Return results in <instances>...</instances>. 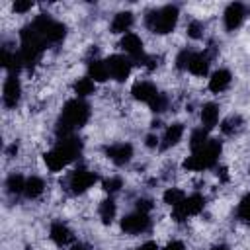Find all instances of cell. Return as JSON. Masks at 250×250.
I'll use <instances>...</instances> for the list:
<instances>
[{
    "mask_svg": "<svg viewBox=\"0 0 250 250\" xmlns=\"http://www.w3.org/2000/svg\"><path fill=\"white\" fill-rule=\"evenodd\" d=\"M88 119H90V105L84 100H80V98L68 100L64 104V107H62L61 119L57 123V137L59 139L72 137L74 129L82 127Z\"/></svg>",
    "mask_w": 250,
    "mask_h": 250,
    "instance_id": "1",
    "label": "cell"
},
{
    "mask_svg": "<svg viewBox=\"0 0 250 250\" xmlns=\"http://www.w3.org/2000/svg\"><path fill=\"white\" fill-rule=\"evenodd\" d=\"M82 150V143L76 137H66V139H59V143L45 152V164L51 172H59L62 168H66L72 160H76L80 156Z\"/></svg>",
    "mask_w": 250,
    "mask_h": 250,
    "instance_id": "2",
    "label": "cell"
},
{
    "mask_svg": "<svg viewBox=\"0 0 250 250\" xmlns=\"http://www.w3.org/2000/svg\"><path fill=\"white\" fill-rule=\"evenodd\" d=\"M219 156H221V143L217 139H209V143L203 148L191 152L184 160V170H188V172H201V170L213 168L219 162Z\"/></svg>",
    "mask_w": 250,
    "mask_h": 250,
    "instance_id": "3",
    "label": "cell"
},
{
    "mask_svg": "<svg viewBox=\"0 0 250 250\" xmlns=\"http://www.w3.org/2000/svg\"><path fill=\"white\" fill-rule=\"evenodd\" d=\"M145 23L152 33H160V35L170 33L178 23V8L176 6H162L158 10H152L146 14Z\"/></svg>",
    "mask_w": 250,
    "mask_h": 250,
    "instance_id": "4",
    "label": "cell"
},
{
    "mask_svg": "<svg viewBox=\"0 0 250 250\" xmlns=\"http://www.w3.org/2000/svg\"><path fill=\"white\" fill-rule=\"evenodd\" d=\"M205 207V197L201 193H191V195H186V199L172 207V219L176 223H182L186 221L188 217H193V215H199Z\"/></svg>",
    "mask_w": 250,
    "mask_h": 250,
    "instance_id": "5",
    "label": "cell"
},
{
    "mask_svg": "<svg viewBox=\"0 0 250 250\" xmlns=\"http://www.w3.org/2000/svg\"><path fill=\"white\" fill-rule=\"evenodd\" d=\"M68 189L72 193H84L86 189H90L96 182H98V174L94 170H88V168H76L74 172H70L68 176Z\"/></svg>",
    "mask_w": 250,
    "mask_h": 250,
    "instance_id": "6",
    "label": "cell"
},
{
    "mask_svg": "<svg viewBox=\"0 0 250 250\" xmlns=\"http://www.w3.org/2000/svg\"><path fill=\"white\" fill-rule=\"evenodd\" d=\"M150 229V217L146 213L135 211L121 219V230L127 234H141Z\"/></svg>",
    "mask_w": 250,
    "mask_h": 250,
    "instance_id": "7",
    "label": "cell"
},
{
    "mask_svg": "<svg viewBox=\"0 0 250 250\" xmlns=\"http://www.w3.org/2000/svg\"><path fill=\"white\" fill-rule=\"evenodd\" d=\"M105 64H107L109 76H111L113 80H117V82L127 80V76L131 74V66H133L131 59L125 57V55H111V57L105 61Z\"/></svg>",
    "mask_w": 250,
    "mask_h": 250,
    "instance_id": "8",
    "label": "cell"
},
{
    "mask_svg": "<svg viewBox=\"0 0 250 250\" xmlns=\"http://www.w3.org/2000/svg\"><path fill=\"white\" fill-rule=\"evenodd\" d=\"M20 98H21L20 78H18V74H10L4 82V88H2V102L8 109H14L20 104Z\"/></svg>",
    "mask_w": 250,
    "mask_h": 250,
    "instance_id": "9",
    "label": "cell"
},
{
    "mask_svg": "<svg viewBox=\"0 0 250 250\" xmlns=\"http://www.w3.org/2000/svg\"><path fill=\"white\" fill-rule=\"evenodd\" d=\"M244 16H246V8L244 4L240 2H232L227 6L225 14H223V20H225V27L229 31H234L236 27H240V23L244 21Z\"/></svg>",
    "mask_w": 250,
    "mask_h": 250,
    "instance_id": "10",
    "label": "cell"
},
{
    "mask_svg": "<svg viewBox=\"0 0 250 250\" xmlns=\"http://www.w3.org/2000/svg\"><path fill=\"white\" fill-rule=\"evenodd\" d=\"M105 156H107L113 164L123 166V164H127V162L131 160V156H133V146H131L129 143H115V145H109V146H105Z\"/></svg>",
    "mask_w": 250,
    "mask_h": 250,
    "instance_id": "11",
    "label": "cell"
},
{
    "mask_svg": "<svg viewBox=\"0 0 250 250\" xmlns=\"http://www.w3.org/2000/svg\"><path fill=\"white\" fill-rule=\"evenodd\" d=\"M131 94H133V98L135 100H139V102H145V104H152V100L160 94L158 90H156V86L152 84V82H148V80H139V82H135L133 84V88H131Z\"/></svg>",
    "mask_w": 250,
    "mask_h": 250,
    "instance_id": "12",
    "label": "cell"
},
{
    "mask_svg": "<svg viewBox=\"0 0 250 250\" xmlns=\"http://www.w3.org/2000/svg\"><path fill=\"white\" fill-rule=\"evenodd\" d=\"M209 64H211V57H209L207 53H203V51H193L188 70H189L193 76H207Z\"/></svg>",
    "mask_w": 250,
    "mask_h": 250,
    "instance_id": "13",
    "label": "cell"
},
{
    "mask_svg": "<svg viewBox=\"0 0 250 250\" xmlns=\"http://www.w3.org/2000/svg\"><path fill=\"white\" fill-rule=\"evenodd\" d=\"M49 236H51V240H53L57 246H66L68 242H72V230H70L62 221H55V223L51 225Z\"/></svg>",
    "mask_w": 250,
    "mask_h": 250,
    "instance_id": "14",
    "label": "cell"
},
{
    "mask_svg": "<svg viewBox=\"0 0 250 250\" xmlns=\"http://www.w3.org/2000/svg\"><path fill=\"white\" fill-rule=\"evenodd\" d=\"M230 80H232L230 72H229L227 68H219V70H215V72L211 74V78H209V90L215 92V94L225 92V90L230 86Z\"/></svg>",
    "mask_w": 250,
    "mask_h": 250,
    "instance_id": "15",
    "label": "cell"
},
{
    "mask_svg": "<svg viewBox=\"0 0 250 250\" xmlns=\"http://www.w3.org/2000/svg\"><path fill=\"white\" fill-rule=\"evenodd\" d=\"M88 78H92L94 82H105L109 78V70H107V64L105 61L102 59H90L88 61Z\"/></svg>",
    "mask_w": 250,
    "mask_h": 250,
    "instance_id": "16",
    "label": "cell"
},
{
    "mask_svg": "<svg viewBox=\"0 0 250 250\" xmlns=\"http://www.w3.org/2000/svg\"><path fill=\"white\" fill-rule=\"evenodd\" d=\"M184 137V125L182 123H170L164 131V137H162V148H170L174 145H178Z\"/></svg>",
    "mask_w": 250,
    "mask_h": 250,
    "instance_id": "17",
    "label": "cell"
},
{
    "mask_svg": "<svg viewBox=\"0 0 250 250\" xmlns=\"http://www.w3.org/2000/svg\"><path fill=\"white\" fill-rule=\"evenodd\" d=\"M219 123V105L217 104H205L201 107V125L205 131L213 129Z\"/></svg>",
    "mask_w": 250,
    "mask_h": 250,
    "instance_id": "18",
    "label": "cell"
},
{
    "mask_svg": "<svg viewBox=\"0 0 250 250\" xmlns=\"http://www.w3.org/2000/svg\"><path fill=\"white\" fill-rule=\"evenodd\" d=\"M133 25V14L131 12H119L111 20V31L113 33H129V27Z\"/></svg>",
    "mask_w": 250,
    "mask_h": 250,
    "instance_id": "19",
    "label": "cell"
},
{
    "mask_svg": "<svg viewBox=\"0 0 250 250\" xmlns=\"http://www.w3.org/2000/svg\"><path fill=\"white\" fill-rule=\"evenodd\" d=\"M43 191H45V182L39 176H29L27 182H25V189H23L25 197L27 199H37Z\"/></svg>",
    "mask_w": 250,
    "mask_h": 250,
    "instance_id": "20",
    "label": "cell"
},
{
    "mask_svg": "<svg viewBox=\"0 0 250 250\" xmlns=\"http://www.w3.org/2000/svg\"><path fill=\"white\" fill-rule=\"evenodd\" d=\"M94 90H96V82L92 78H88V76H82V78H78L74 82V94L80 100L86 98V96H90V94H94Z\"/></svg>",
    "mask_w": 250,
    "mask_h": 250,
    "instance_id": "21",
    "label": "cell"
},
{
    "mask_svg": "<svg viewBox=\"0 0 250 250\" xmlns=\"http://www.w3.org/2000/svg\"><path fill=\"white\" fill-rule=\"evenodd\" d=\"M115 201L109 197V199H104L102 203H100V207H98V213H100V219H102V223L104 225H109L113 219H115Z\"/></svg>",
    "mask_w": 250,
    "mask_h": 250,
    "instance_id": "22",
    "label": "cell"
},
{
    "mask_svg": "<svg viewBox=\"0 0 250 250\" xmlns=\"http://www.w3.org/2000/svg\"><path fill=\"white\" fill-rule=\"evenodd\" d=\"M25 182H27V178H23L21 174H10L8 176V180H6V189L10 191V193H23V189H25Z\"/></svg>",
    "mask_w": 250,
    "mask_h": 250,
    "instance_id": "23",
    "label": "cell"
},
{
    "mask_svg": "<svg viewBox=\"0 0 250 250\" xmlns=\"http://www.w3.org/2000/svg\"><path fill=\"white\" fill-rule=\"evenodd\" d=\"M207 143H209V135H207V131H205L203 127H201V129H195V131L191 133V137H189V148H191V152L203 148Z\"/></svg>",
    "mask_w": 250,
    "mask_h": 250,
    "instance_id": "24",
    "label": "cell"
},
{
    "mask_svg": "<svg viewBox=\"0 0 250 250\" xmlns=\"http://www.w3.org/2000/svg\"><path fill=\"white\" fill-rule=\"evenodd\" d=\"M184 199H186V193H184L180 188H168V189L164 191V203H168V205H172V207L180 205Z\"/></svg>",
    "mask_w": 250,
    "mask_h": 250,
    "instance_id": "25",
    "label": "cell"
},
{
    "mask_svg": "<svg viewBox=\"0 0 250 250\" xmlns=\"http://www.w3.org/2000/svg\"><path fill=\"white\" fill-rule=\"evenodd\" d=\"M236 217H238L242 223H246V225L250 227V193H246V195L240 199V203H238V207H236Z\"/></svg>",
    "mask_w": 250,
    "mask_h": 250,
    "instance_id": "26",
    "label": "cell"
},
{
    "mask_svg": "<svg viewBox=\"0 0 250 250\" xmlns=\"http://www.w3.org/2000/svg\"><path fill=\"white\" fill-rule=\"evenodd\" d=\"M240 125H242V119H240L238 115H230V117H227V119L223 121L221 131H223L225 135H234V133L240 129Z\"/></svg>",
    "mask_w": 250,
    "mask_h": 250,
    "instance_id": "27",
    "label": "cell"
},
{
    "mask_svg": "<svg viewBox=\"0 0 250 250\" xmlns=\"http://www.w3.org/2000/svg\"><path fill=\"white\" fill-rule=\"evenodd\" d=\"M191 55H193V51H188V49L180 51L178 57H176V66H178L180 70H188L189 61H191Z\"/></svg>",
    "mask_w": 250,
    "mask_h": 250,
    "instance_id": "28",
    "label": "cell"
},
{
    "mask_svg": "<svg viewBox=\"0 0 250 250\" xmlns=\"http://www.w3.org/2000/svg\"><path fill=\"white\" fill-rule=\"evenodd\" d=\"M121 186H123V180H121L119 176H111V178H107V180L104 182V189H105L109 195L115 193V191H119Z\"/></svg>",
    "mask_w": 250,
    "mask_h": 250,
    "instance_id": "29",
    "label": "cell"
},
{
    "mask_svg": "<svg viewBox=\"0 0 250 250\" xmlns=\"http://www.w3.org/2000/svg\"><path fill=\"white\" fill-rule=\"evenodd\" d=\"M188 35H189L191 39H199V37L203 35V23L197 21V20H191V21L188 23Z\"/></svg>",
    "mask_w": 250,
    "mask_h": 250,
    "instance_id": "30",
    "label": "cell"
},
{
    "mask_svg": "<svg viewBox=\"0 0 250 250\" xmlns=\"http://www.w3.org/2000/svg\"><path fill=\"white\" fill-rule=\"evenodd\" d=\"M166 107H168V96L166 94H158L152 100V104H150V109L152 111H164Z\"/></svg>",
    "mask_w": 250,
    "mask_h": 250,
    "instance_id": "31",
    "label": "cell"
},
{
    "mask_svg": "<svg viewBox=\"0 0 250 250\" xmlns=\"http://www.w3.org/2000/svg\"><path fill=\"white\" fill-rule=\"evenodd\" d=\"M31 6H33L31 2H16L12 8H14L16 14H27V12L31 10Z\"/></svg>",
    "mask_w": 250,
    "mask_h": 250,
    "instance_id": "32",
    "label": "cell"
},
{
    "mask_svg": "<svg viewBox=\"0 0 250 250\" xmlns=\"http://www.w3.org/2000/svg\"><path fill=\"white\" fill-rule=\"evenodd\" d=\"M164 250H184V244L180 240H172V242H168L164 246Z\"/></svg>",
    "mask_w": 250,
    "mask_h": 250,
    "instance_id": "33",
    "label": "cell"
},
{
    "mask_svg": "<svg viewBox=\"0 0 250 250\" xmlns=\"http://www.w3.org/2000/svg\"><path fill=\"white\" fill-rule=\"evenodd\" d=\"M137 250H160V248H158V244H156V242L148 240V242H143V244H141Z\"/></svg>",
    "mask_w": 250,
    "mask_h": 250,
    "instance_id": "34",
    "label": "cell"
},
{
    "mask_svg": "<svg viewBox=\"0 0 250 250\" xmlns=\"http://www.w3.org/2000/svg\"><path fill=\"white\" fill-rule=\"evenodd\" d=\"M146 146H148V148L158 146V137H156V135H148V137H146Z\"/></svg>",
    "mask_w": 250,
    "mask_h": 250,
    "instance_id": "35",
    "label": "cell"
},
{
    "mask_svg": "<svg viewBox=\"0 0 250 250\" xmlns=\"http://www.w3.org/2000/svg\"><path fill=\"white\" fill-rule=\"evenodd\" d=\"M70 250H90V248H88L86 244H80V242H78V244H74Z\"/></svg>",
    "mask_w": 250,
    "mask_h": 250,
    "instance_id": "36",
    "label": "cell"
}]
</instances>
